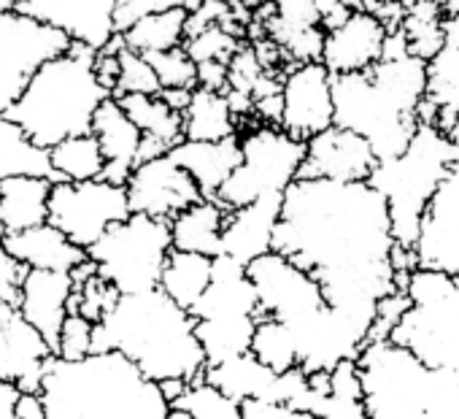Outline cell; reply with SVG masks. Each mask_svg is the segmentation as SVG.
Wrapping results in <instances>:
<instances>
[{
    "label": "cell",
    "instance_id": "obj_45",
    "mask_svg": "<svg viewBox=\"0 0 459 419\" xmlns=\"http://www.w3.org/2000/svg\"><path fill=\"white\" fill-rule=\"evenodd\" d=\"M314 4H316V12L322 17L325 31H333L335 25H341L354 12L349 0H314Z\"/></svg>",
    "mask_w": 459,
    "mask_h": 419
},
{
    "label": "cell",
    "instance_id": "obj_8",
    "mask_svg": "<svg viewBox=\"0 0 459 419\" xmlns=\"http://www.w3.org/2000/svg\"><path fill=\"white\" fill-rule=\"evenodd\" d=\"M403 292L408 306L389 341L424 365L459 376V274L413 268L403 282Z\"/></svg>",
    "mask_w": 459,
    "mask_h": 419
},
{
    "label": "cell",
    "instance_id": "obj_3",
    "mask_svg": "<svg viewBox=\"0 0 459 419\" xmlns=\"http://www.w3.org/2000/svg\"><path fill=\"white\" fill-rule=\"evenodd\" d=\"M39 400L47 419H168L173 414L162 384L114 349L79 360L52 354Z\"/></svg>",
    "mask_w": 459,
    "mask_h": 419
},
{
    "label": "cell",
    "instance_id": "obj_2",
    "mask_svg": "<svg viewBox=\"0 0 459 419\" xmlns=\"http://www.w3.org/2000/svg\"><path fill=\"white\" fill-rule=\"evenodd\" d=\"M427 92L429 63L408 49L400 31H392L384 57L370 71L335 76V125L359 133L378 160H392L413 141Z\"/></svg>",
    "mask_w": 459,
    "mask_h": 419
},
{
    "label": "cell",
    "instance_id": "obj_44",
    "mask_svg": "<svg viewBox=\"0 0 459 419\" xmlns=\"http://www.w3.org/2000/svg\"><path fill=\"white\" fill-rule=\"evenodd\" d=\"M244 419H316L300 408L284 406V403H265V400H247L244 403Z\"/></svg>",
    "mask_w": 459,
    "mask_h": 419
},
{
    "label": "cell",
    "instance_id": "obj_39",
    "mask_svg": "<svg viewBox=\"0 0 459 419\" xmlns=\"http://www.w3.org/2000/svg\"><path fill=\"white\" fill-rule=\"evenodd\" d=\"M160 92H162V84H160L149 57H143V55L127 49L125 44H119V79H117V87H114V98L160 95Z\"/></svg>",
    "mask_w": 459,
    "mask_h": 419
},
{
    "label": "cell",
    "instance_id": "obj_6",
    "mask_svg": "<svg viewBox=\"0 0 459 419\" xmlns=\"http://www.w3.org/2000/svg\"><path fill=\"white\" fill-rule=\"evenodd\" d=\"M368 419H459V376L429 368L389 338L357 360Z\"/></svg>",
    "mask_w": 459,
    "mask_h": 419
},
{
    "label": "cell",
    "instance_id": "obj_12",
    "mask_svg": "<svg viewBox=\"0 0 459 419\" xmlns=\"http://www.w3.org/2000/svg\"><path fill=\"white\" fill-rule=\"evenodd\" d=\"M74 41L36 17L12 9L0 14V117H6L25 95L33 76L55 57L65 55Z\"/></svg>",
    "mask_w": 459,
    "mask_h": 419
},
{
    "label": "cell",
    "instance_id": "obj_24",
    "mask_svg": "<svg viewBox=\"0 0 459 419\" xmlns=\"http://www.w3.org/2000/svg\"><path fill=\"white\" fill-rule=\"evenodd\" d=\"M4 247L25 266L36 271H60V274H74L79 266L90 260L87 249L76 247L63 231L55 225L44 223L39 228L12 233L0 239Z\"/></svg>",
    "mask_w": 459,
    "mask_h": 419
},
{
    "label": "cell",
    "instance_id": "obj_53",
    "mask_svg": "<svg viewBox=\"0 0 459 419\" xmlns=\"http://www.w3.org/2000/svg\"><path fill=\"white\" fill-rule=\"evenodd\" d=\"M0 239H4V228H0Z\"/></svg>",
    "mask_w": 459,
    "mask_h": 419
},
{
    "label": "cell",
    "instance_id": "obj_15",
    "mask_svg": "<svg viewBox=\"0 0 459 419\" xmlns=\"http://www.w3.org/2000/svg\"><path fill=\"white\" fill-rule=\"evenodd\" d=\"M335 76L322 60L292 63L281 76V119L279 127L300 141H311L335 125Z\"/></svg>",
    "mask_w": 459,
    "mask_h": 419
},
{
    "label": "cell",
    "instance_id": "obj_33",
    "mask_svg": "<svg viewBox=\"0 0 459 419\" xmlns=\"http://www.w3.org/2000/svg\"><path fill=\"white\" fill-rule=\"evenodd\" d=\"M186 25H189V12L186 9H170L162 14H149L130 25L125 33H119L122 44L138 55H160L170 52L186 44Z\"/></svg>",
    "mask_w": 459,
    "mask_h": 419
},
{
    "label": "cell",
    "instance_id": "obj_4",
    "mask_svg": "<svg viewBox=\"0 0 459 419\" xmlns=\"http://www.w3.org/2000/svg\"><path fill=\"white\" fill-rule=\"evenodd\" d=\"M111 349L133 360L157 384H192L208 368L192 311L181 309L160 287L119 295L114 309L95 325L92 352Z\"/></svg>",
    "mask_w": 459,
    "mask_h": 419
},
{
    "label": "cell",
    "instance_id": "obj_36",
    "mask_svg": "<svg viewBox=\"0 0 459 419\" xmlns=\"http://www.w3.org/2000/svg\"><path fill=\"white\" fill-rule=\"evenodd\" d=\"M173 411H181L189 419H244V403L230 397L205 379L186 384L173 397Z\"/></svg>",
    "mask_w": 459,
    "mask_h": 419
},
{
    "label": "cell",
    "instance_id": "obj_21",
    "mask_svg": "<svg viewBox=\"0 0 459 419\" xmlns=\"http://www.w3.org/2000/svg\"><path fill=\"white\" fill-rule=\"evenodd\" d=\"M55 352L12 306H0V379L17 384L22 392L39 395L41 373Z\"/></svg>",
    "mask_w": 459,
    "mask_h": 419
},
{
    "label": "cell",
    "instance_id": "obj_35",
    "mask_svg": "<svg viewBox=\"0 0 459 419\" xmlns=\"http://www.w3.org/2000/svg\"><path fill=\"white\" fill-rule=\"evenodd\" d=\"M316 419H368L357 362H343L330 373V387L316 411Z\"/></svg>",
    "mask_w": 459,
    "mask_h": 419
},
{
    "label": "cell",
    "instance_id": "obj_9",
    "mask_svg": "<svg viewBox=\"0 0 459 419\" xmlns=\"http://www.w3.org/2000/svg\"><path fill=\"white\" fill-rule=\"evenodd\" d=\"M192 317L208 365L252 352V338L263 319V309L247 266L219 255L213 260L211 284L192 309Z\"/></svg>",
    "mask_w": 459,
    "mask_h": 419
},
{
    "label": "cell",
    "instance_id": "obj_30",
    "mask_svg": "<svg viewBox=\"0 0 459 419\" xmlns=\"http://www.w3.org/2000/svg\"><path fill=\"white\" fill-rule=\"evenodd\" d=\"M241 119L230 106L227 92L195 87L189 106L184 109V138L186 141H221L241 133Z\"/></svg>",
    "mask_w": 459,
    "mask_h": 419
},
{
    "label": "cell",
    "instance_id": "obj_20",
    "mask_svg": "<svg viewBox=\"0 0 459 419\" xmlns=\"http://www.w3.org/2000/svg\"><path fill=\"white\" fill-rule=\"evenodd\" d=\"M76 292L74 274H60V271H36L28 268L20 290V303L17 311L22 319L41 333V338L49 344V349L57 354V341L60 330L71 314V301Z\"/></svg>",
    "mask_w": 459,
    "mask_h": 419
},
{
    "label": "cell",
    "instance_id": "obj_47",
    "mask_svg": "<svg viewBox=\"0 0 459 419\" xmlns=\"http://www.w3.org/2000/svg\"><path fill=\"white\" fill-rule=\"evenodd\" d=\"M17 414H20V419H47V414L41 408V400L33 392H22L20 406H17Z\"/></svg>",
    "mask_w": 459,
    "mask_h": 419
},
{
    "label": "cell",
    "instance_id": "obj_34",
    "mask_svg": "<svg viewBox=\"0 0 459 419\" xmlns=\"http://www.w3.org/2000/svg\"><path fill=\"white\" fill-rule=\"evenodd\" d=\"M55 181H92L103 179L106 157L95 133L74 135L49 149Z\"/></svg>",
    "mask_w": 459,
    "mask_h": 419
},
{
    "label": "cell",
    "instance_id": "obj_38",
    "mask_svg": "<svg viewBox=\"0 0 459 419\" xmlns=\"http://www.w3.org/2000/svg\"><path fill=\"white\" fill-rule=\"evenodd\" d=\"M252 354L257 360H263L268 368H273L276 373H287V371L300 368L298 346H295L290 327L279 319H271V317L260 319L255 338H252Z\"/></svg>",
    "mask_w": 459,
    "mask_h": 419
},
{
    "label": "cell",
    "instance_id": "obj_50",
    "mask_svg": "<svg viewBox=\"0 0 459 419\" xmlns=\"http://www.w3.org/2000/svg\"><path fill=\"white\" fill-rule=\"evenodd\" d=\"M20 6V0H0V14L4 12H12V9H17Z\"/></svg>",
    "mask_w": 459,
    "mask_h": 419
},
{
    "label": "cell",
    "instance_id": "obj_46",
    "mask_svg": "<svg viewBox=\"0 0 459 419\" xmlns=\"http://www.w3.org/2000/svg\"><path fill=\"white\" fill-rule=\"evenodd\" d=\"M22 389L12 381L0 379V419H20L17 406H20Z\"/></svg>",
    "mask_w": 459,
    "mask_h": 419
},
{
    "label": "cell",
    "instance_id": "obj_43",
    "mask_svg": "<svg viewBox=\"0 0 459 419\" xmlns=\"http://www.w3.org/2000/svg\"><path fill=\"white\" fill-rule=\"evenodd\" d=\"M25 274H28V268L4 247V241H0V306L17 309Z\"/></svg>",
    "mask_w": 459,
    "mask_h": 419
},
{
    "label": "cell",
    "instance_id": "obj_37",
    "mask_svg": "<svg viewBox=\"0 0 459 419\" xmlns=\"http://www.w3.org/2000/svg\"><path fill=\"white\" fill-rule=\"evenodd\" d=\"M74 282H76V292H74V301H71V314H82L95 325L119 301V292L98 274L92 260H87L84 266H79L74 271Z\"/></svg>",
    "mask_w": 459,
    "mask_h": 419
},
{
    "label": "cell",
    "instance_id": "obj_5",
    "mask_svg": "<svg viewBox=\"0 0 459 419\" xmlns=\"http://www.w3.org/2000/svg\"><path fill=\"white\" fill-rule=\"evenodd\" d=\"M114 98L98 76V52L74 44L49 60L6 114L39 146L52 149L65 138L92 133L98 109Z\"/></svg>",
    "mask_w": 459,
    "mask_h": 419
},
{
    "label": "cell",
    "instance_id": "obj_11",
    "mask_svg": "<svg viewBox=\"0 0 459 419\" xmlns=\"http://www.w3.org/2000/svg\"><path fill=\"white\" fill-rule=\"evenodd\" d=\"M170 252V223L146 214H130L125 223L114 225L92 249H87L98 274L119 295L157 290Z\"/></svg>",
    "mask_w": 459,
    "mask_h": 419
},
{
    "label": "cell",
    "instance_id": "obj_31",
    "mask_svg": "<svg viewBox=\"0 0 459 419\" xmlns=\"http://www.w3.org/2000/svg\"><path fill=\"white\" fill-rule=\"evenodd\" d=\"M17 176H41L55 181L49 149L39 146L17 122L0 117V181Z\"/></svg>",
    "mask_w": 459,
    "mask_h": 419
},
{
    "label": "cell",
    "instance_id": "obj_51",
    "mask_svg": "<svg viewBox=\"0 0 459 419\" xmlns=\"http://www.w3.org/2000/svg\"><path fill=\"white\" fill-rule=\"evenodd\" d=\"M168 419H189V416H186V414H181V411H173V414H170Z\"/></svg>",
    "mask_w": 459,
    "mask_h": 419
},
{
    "label": "cell",
    "instance_id": "obj_28",
    "mask_svg": "<svg viewBox=\"0 0 459 419\" xmlns=\"http://www.w3.org/2000/svg\"><path fill=\"white\" fill-rule=\"evenodd\" d=\"M117 100L143 133L141 162L168 154L176 144L184 141V114L170 109L160 95H125Z\"/></svg>",
    "mask_w": 459,
    "mask_h": 419
},
{
    "label": "cell",
    "instance_id": "obj_40",
    "mask_svg": "<svg viewBox=\"0 0 459 419\" xmlns=\"http://www.w3.org/2000/svg\"><path fill=\"white\" fill-rule=\"evenodd\" d=\"M149 63H152L162 90H195V87H200L197 63L189 57V52L184 47L170 49V52H160V55H149Z\"/></svg>",
    "mask_w": 459,
    "mask_h": 419
},
{
    "label": "cell",
    "instance_id": "obj_49",
    "mask_svg": "<svg viewBox=\"0 0 459 419\" xmlns=\"http://www.w3.org/2000/svg\"><path fill=\"white\" fill-rule=\"evenodd\" d=\"M448 17H459V0H440Z\"/></svg>",
    "mask_w": 459,
    "mask_h": 419
},
{
    "label": "cell",
    "instance_id": "obj_52",
    "mask_svg": "<svg viewBox=\"0 0 459 419\" xmlns=\"http://www.w3.org/2000/svg\"><path fill=\"white\" fill-rule=\"evenodd\" d=\"M221 4H244V0H221Z\"/></svg>",
    "mask_w": 459,
    "mask_h": 419
},
{
    "label": "cell",
    "instance_id": "obj_17",
    "mask_svg": "<svg viewBox=\"0 0 459 419\" xmlns=\"http://www.w3.org/2000/svg\"><path fill=\"white\" fill-rule=\"evenodd\" d=\"M17 9L55 31H63L74 44L92 52H103L119 36V0H20Z\"/></svg>",
    "mask_w": 459,
    "mask_h": 419
},
{
    "label": "cell",
    "instance_id": "obj_42",
    "mask_svg": "<svg viewBox=\"0 0 459 419\" xmlns=\"http://www.w3.org/2000/svg\"><path fill=\"white\" fill-rule=\"evenodd\" d=\"M170 9H189V0H119L117 9V31L125 33L130 25L149 14H162Z\"/></svg>",
    "mask_w": 459,
    "mask_h": 419
},
{
    "label": "cell",
    "instance_id": "obj_14",
    "mask_svg": "<svg viewBox=\"0 0 459 419\" xmlns=\"http://www.w3.org/2000/svg\"><path fill=\"white\" fill-rule=\"evenodd\" d=\"M247 271L255 282L263 317L279 319L287 327L327 306L319 282L306 268L279 252L257 258L247 266Z\"/></svg>",
    "mask_w": 459,
    "mask_h": 419
},
{
    "label": "cell",
    "instance_id": "obj_16",
    "mask_svg": "<svg viewBox=\"0 0 459 419\" xmlns=\"http://www.w3.org/2000/svg\"><path fill=\"white\" fill-rule=\"evenodd\" d=\"M125 189L133 214H146L165 223L203 200L197 181L170 157V152L138 162Z\"/></svg>",
    "mask_w": 459,
    "mask_h": 419
},
{
    "label": "cell",
    "instance_id": "obj_32",
    "mask_svg": "<svg viewBox=\"0 0 459 419\" xmlns=\"http://www.w3.org/2000/svg\"><path fill=\"white\" fill-rule=\"evenodd\" d=\"M213 260L216 258L173 249L168 263H165V271H162V279H160V290L170 301H176L181 309L192 311L197 306V301L203 298V292L208 290V284H211Z\"/></svg>",
    "mask_w": 459,
    "mask_h": 419
},
{
    "label": "cell",
    "instance_id": "obj_26",
    "mask_svg": "<svg viewBox=\"0 0 459 419\" xmlns=\"http://www.w3.org/2000/svg\"><path fill=\"white\" fill-rule=\"evenodd\" d=\"M459 111V17L446 20V36L440 52L429 60V92L421 109V122L446 125Z\"/></svg>",
    "mask_w": 459,
    "mask_h": 419
},
{
    "label": "cell",
    "instance_id": "obj_22",
    "mask_svg": "<svg viewBox=\"0 0 459 419\" xmlns=\"http://www.w3.org/2000/svg\"><path fill=\"white\" fill-rule=\"evenodd\" d=\"M284 195H268L249 205L227 212L221 231V255L238 260L241 266L273 252L276 228L281 220Z\"/></svg>",
    "mask_w": 459,
    "mask_h": 419
},
{
    "label": "cell",
    "instance_id": "obj_10",
    "mask_svg": "<svg viewBox=\"0 0 459 419\" xmlns=\"http://www.w3.org/2000/svg\"><path fill=\"white\" fill-rule=\"evenodd\" d=\"M238 138L241 165L216 195L227 212L268 195H284L300 179L306 160V141L290 135L279 125L249 122Z\"/></svg>",
    "mask_w": 459,
    "mask_h": 419
},
{
    "label": "cell",
    "instance_id": "obj_7",
    "mask_svg": "<svg viewBox=\"0 0 459 419\" xmlns=\"http://www.w3.org/2000/svg\"><path fill=\"white\" fill-rule=\"evenodd\" d=\"M456 157L448 135L429 122H421L408 149L392 160H378L370 184L384 195L394 239L403 252L413 255L427 208L446 181Z\"/></svg>",
    "mask_w": 459,
    "mask_h": 419
},
{
    "label": "cell",
    "instance_id": "obj_19",
    "mask_svg": "<svg viewBox=\"0 0 459 419\" xmlns=\"http://www.w3.org/2000/svg\"><path fill=\"white\" fill-rule=\"evenodd\" d=\"M376 165L378 157L359 133L333 125L325 133L306 141V160L300 168V179L370 181Z\"/></svg>",
    "mask_w": 459,
    "mask_h": 419
},
{
    "label": "cell",
    "instance_id": "obj_25",
    "mask_svg": "<svg viewBox=\"0 0 459 419\" xmlns=\"http://www.w3.org/2000/svg\"><path fill=\"white\" fill-rule=\"evenodd\" d=\"M170 157L197 181L203 197H216L227 179L241 165V138L221 141H181L170 149Z\"/></svg>",
    "mask_w": 459,
    "mask_h": 419
},
{
    "label": "cell",
    "instance_id": "obj_27",
    "mask_svg": "<svg viewBox=\"0 0 459 419\" xmlns=\"http://www.w3.org/2000/svg\"><path fill=\"white\" fill-rule=\"evenodd\" d=\"M52 187L55 181L41 176H17L0 181V228H4V236L49 223Z\"/></svg>",
    "mask_w": 459,
    "mask_h": 419
},
{
    "label": "cell",
    "instance_id": "obj_13",
    "mask_svg": "<svg viewBox=\"0 0 459 419\" xmlns=\"http://www.w3.org/2000/svg\"><path fill=\"white\" fill-rule=\"evenodd\" d=\"M125 184L106 179L55 181L49 197V225L63 231L76 247L92 249L114 225L130 217Z\"/></svg>",
    "mask_w": 459,
    "mask_h": 419
},
{
    "label": "cell",
    "instance_id": "obj_29",
    "mask_svg": "<svg viewBox=\"0 0 459 419\" xmlns=\"http://www.w3.org/2000/svg\"><path fill=\"white\" fill-rule=\"evenodd\" d=\"M224 220H227V208L216 197H203L200 203L181 212L176 220H170L173 249L219 258Z\"/></svg>",
    "mask_w": 459,
    "mask_h": 419
},
{
    "label": "cell",
    "instance_id": "obj_1",
    "mask_svg": "<svg viewBox=\"0 0 459 419\" xmlns=\"http://www.w3.org/2000/svg\"><path fill=\"white\" fill-rule=\"evenodd\" d=\"M273 252L306 268L327 303L370 333L378 306L403 290L416 258L403 252L389 205L370 181L298 179L284 192Z\"/></svg>",
    "mask_w": 459,
    "mask_h": 419
},
{
    "label": "cell",
    "instance_id": "obj_23",
    "mask_svg": "<svg viewBox=\"0 0 459 419\" xmlns=\"http://www.w3.org/2000/svg\"><path fill=\"white\" fill-rule=\"evenodd\" d=\"M92 133L103 149L106 157V173L103 179L111 184H127L130 173L141 162V146H143V133L138 125L127 117L122 103L117 98H108L92 122Z\"/></svg>",
    "mask_w": 459,
    "mask_h": 419
},
{
    "label": "cell",
    "instance_id": "obj_18",
    "mask_svg": "<svg viewBox=\"0 0 459 419\" xmlns=\"http://www.w3.org/2000/svg\"><path fill=\"white\" fill-rule=\"evenodd\" d=\"M389 33L392 31L378 14L368 9H354L341 25L325 31L322 63L333 76L370 71L384 57Z\"/></svg>",
    "mask_w": 459,
    "mask_h": 419
},
{
    "label": "cell",
    "instance_id": "obj_41",
    "mask_svg": "<svg viewBox=\"0 0 459 419\" xmlns=\"http://www.w3.org/2000/svg\"><path fill=\"white\" fill-rule=\"evenodd\" d=\"M92 338H95V322H90L82 314H68L60 341H57V357L63 360H79L92 352Z\"/></svg>",
    "mask_w": 459,
    "mask_h": 419
},
{
    "label": "cell",
    "instance_id": "obj_48",
    "mask_svg": "<svg viewBox=\"0 0 459 419\" xmlns=\"http://www.w3.org/2000/svg\"><path fill=\"white\" fill-rule=\"evenodd\" d=\"M446 135H448V141L459 149V111H456V117L446 125V130H443Z\"/></svg>",
    "mask_w": 459,
    "mask_h": 419
}]
</instances>
